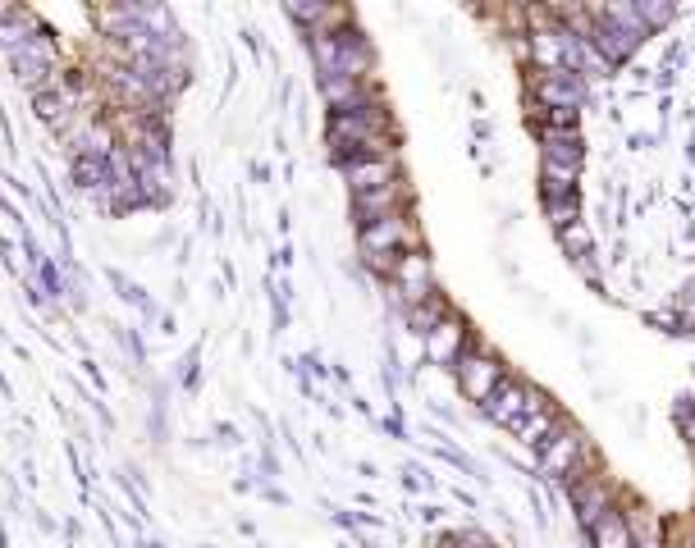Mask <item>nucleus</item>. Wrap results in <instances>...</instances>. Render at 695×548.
<instances>
[{
  "instance_id": "obj_1",
  "label": "nucleus",
  "mask_w": 695,
  "mask_h": 548,
  "mask_svg": "<svg viewBox=\"0 0 695 548\" xmlns=\"http://www.w3.org/2000/svg\"><path fill=\"white\" fill-rule=\"evenodd\" d=\"M329 147L339 155V165L362 161V155H394V128L390 115L375 96H367L352 110H334L329 115Z\"/></svg>"
},
{
  "instance_id": "obj_2",
  "label": "nucleus",
  "mask_w": 695,
  "mask_h": 548,
  "mask_svg": "<svg viewBox=\"0 0 695 548\" xmlns=\"http://www.w3.org/2000/svg\"><path fill=\"white\" fill-rule=\"evenodd\" d=\"M421 243V233L417 224H412L407 215H390V220H380L371 229L357 233V247H362V260L380 275V279H390L398 270V260L407 256V247H417Z\"/></svg>"
},
{
  "instance_id": "obj_3",
  "label": "nucleus",
  "mask_w": 695,
  "mask_h": 548,
  "mask_svg": "<svg viewBox=\"0 0 695 548\" xmlns=\"http://www.w3.org/2000/svg\"><path fill=\"white\" fill-rule=\"evenodd\" d=\"M453 375H457V388H462V394H467L472 403H490L495 394H499V388H503V365L490 357V352H476V348H467V352H462V361L453 365Z\"/></svg>"
},
{
  "instance_id": "obj_4",
  "label": "nucleus",
  "mask_w": 695,
  "mask_h": 548,
  "mask_svg": "<svg viewBox=\"0 0 695 548\" xmlns=\"http://www.w3.org/2000/svg\"><path fill=\"white\" fill-rule=\"evenodd\" d=\"M540 457H545L549 471H554L563 485H568L572 476H581V471H586V462H590V443H586V434H581L577 425L563 421V425L549 434L545 448H540Z\"/></svg>"
},
{
  "instance_id": "obj_5",
  "label": "nucleus",
  "mask_w": 695,
  "mask_h": 548,
  "mask_svg": "<svg viewBox=\"0 0 695 548\" xmlns=\"http://www.w3.org/2000/svg\"><path fill=\"white\" fill-rule=\"evenodd\" d=\"M390 283L398 289L403 311H407V306H421V302H430V298H440V289H435V266H430L426 252H407V256L398 260V270L390 275Z\"/></svg>"
},
{
  "instance_id": "obj_6",
  "label": "nucleus",
  "mask_w": 695,
  "mask_h": 548,
  "mask_svg": "<svg viewBox=\"0 0 695 548\" xmlns=\"http://www.w3.org/2000/svg\"><path fill=\"white\" fill-rule=\"evenodd\" d=\"M568 499H572V508H577V516H581V526H586V530L595 526V521H604V516L617 508L613 485L600 480V476H586V471L568 480Z\"/></svg>"
},
{
  "instance_id": "obj_7",
  "label": "nucleus",
  "mask_w": 695,
  "mask_h": 548,
  "mask_svg": "<svg viewBox=\"0 0 695 548\" xmlns=\"http://www.w3.org/2000/svg\"><path fill=\"white\" fill-rule=\"evenodd\" d=\"M344 178H348V188L352 197H367V193H380V188H390V183H398V155H362V161H348L339 165Z\"/></svg>"
},
{
  "instance_id": "obj_8",
  "label": "nucleus",
  "mask_w": 695,
  "mask_h": 548,
  "mask_svg": "<svg viewBox=\"0 0 695 548\" xmlns=\"http://www.w3.org/2000/svg\"><path fill=\"white\" fill-rule=\"evenodd\" d=\"M403 197H407V178L390 183V188H380V193L352 197V220H357V229H371V224L390 220V215H403V211H398V206H403Z\"/></svg>"
},
{
  "instance_id": "obj_9",
  "label": "nucleus",
  "mask_w": 695,
  "mask_h": 548,
  "mask_svg": "<svg viewBox=\"0 0 695 548\" xmlns=\"http://www.w3.org/2000/svg\"><path fill=\"white\" fill-rule=\"evenodd\" d=\"M462 352H467V329H462V320H444L435 334H426V357L440 361V365H457Z\"/></svg>"
},
{
  "instance_id": "obj_10",
  "label": "nucleus",
  "mask_w": 695,
  "mask_h": 548,
  "mask_svg": "<svg viewBox=\"0 0 695 548\" xmlns=\"http://www.w3.org/2000/svg\"><path fill=\"white\" fill-rule=\"evenodd\" d=\"M577 174H581V165H563V161L540 165V188H545V201H572L577 197Z\"/></svg>"
},
{
  "instance_id": "obj_11",
  "label": "nucleus",
  "mask_w": 695,
  "mask_h": 548,
  "mask_svg": "<svg viewBox=\"0 0 695 548\" xmlns=\"http://www.w3.org/2000/svg\"><path fill=\"white\" fill-rule=\"evenodd\" d=\"M590 544L595 548H636V535H632V521L623 508H613L604 521L590 526Z\"/></svg>"
},
{
  "instance_id": "obj_12",
  "label": "nucleus",
  "mask_w": 695,
  "mask_h": 548,
  "mask_svg": "<svg viewBox=\"0 0 695 548\" xmlns=\"http://www.w3.org/2000/svg\"><path fill=\"white\" fill-rule=\"evenodd\" d=\"M403 316H407V325H412V329H417V334L426 338V334H435V329H440V325L449 320V302H444V293H440V298H430V302H421V306H407Z\"/></svg>"
},
{
  "instance_id": "obj_13",
  "label": "nucleus",
  "mask_w": 695,
  "mask_h": 548,
  "mask_svg": "<svg viewBox=\"0 0 695 548\" xmlns=\"http://www.w3.org/2000/svg\"><path fill=\"white\" fill-rule=\"evenodd\" d=\"M563 421H558V411L549 407V411H535V416H526V421L518 425V430H512V434H518L522 443H531V448H545V443H549V434L558 430Z\"/></svg>"
},
{
  "instance_id": "obj_14",
  "label": "nucleus",
  "mask_w": 695,
  "mask_h": 548,
  "mask_svg": "<svg viewBox=\"0 0 695 548\" xmlns=\"http://www.w3.org/2000/svg\"><path fill=\"white\" fill-rule=\"evenodd\" d=\"M545 215L554 229H572V224H581V201L577 197L572 201H545Z\"/></svg>"
},
{
  "instance_id": "obj_15",
  "label": "nucleus",
  "mask_w": 695,
  "mask_h": 548,
  "mask_svg": "<svg viewBox=\"0 0 695 548\" xmlns=\"http://www.w3.org/2000/svg\"><path fill=\"white\" fill-rule=\"evenodd\" d=\"M563 247H568L572 256H586V252H590V233H586L581 224H572V229H563Z\"/></svg>"
},
{
  "instance_id": "obj_16",
  "label": "nucleus",
  "mask_w": 695,
  "mask_h": 548,
  "mask_svg": "<svg viewBox=\"0 0 695 548\" xmlns=\"http://www.w3.org/2000/svg\"><path fill=\"white\" fill-rule=\"evenodd\" d=\"M640 10V23H646V28L655 33L659 28V23H668V14H673V10H668V5H636Z\"/></svg>"
}]
</instances>
